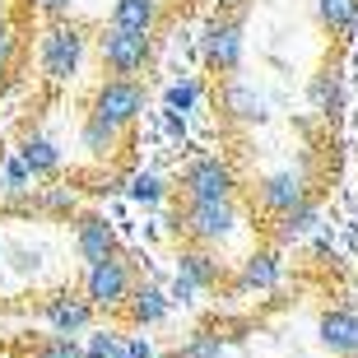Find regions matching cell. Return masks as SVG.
Listing matches in <instances>:
<instances>
[{
  "label": "cell",
  "instance_id": "1",
  "mask_svg": "<svg viewBox=\"0 0 358 358\" xmlns=\"http://www.w3.org/2000/svg\"><path fill=\"white\" fill-rule=\"evenodd\" d=\"M84 66V33L70 19H52L38 42V70L47 84H70Z\"/></svg>",
  "mask_w": 358,
  "mask_h": 358
},
{
  "label": "cell",
  "instance_id": "2",
  "mask_svg": "<svg viewBox=\"0 0 358 358\" xmlns=\"http://www.w3.org/2000/svg\"><path fill=\"white\" fill-rule=\"evenodd\" d=\"M84 298H89L98 312H117V307L131 303L135 293V270L126 256H107V261H93V266H84Z\"/></svg>",
  "mask_w": 358,
  "mask_h": 358
},
{
  "label": "cell",
  "instance_id": "3",
  "mask_svg": "<svg viewBox=\"0 0 358 358\" xmlns=\"http://www.w3.org/2000/svg\"><path fill=\"white\" fill-rule=\"evenodd\" d=\"M177 228L191 242L224 247L238 233V200H186V210L177 214Z\"/></svg>",
  "mask_w": 358,
  "mask_h": 358
},
{
  "label": "cell",
  "instance_id": "4",
  "mask_svg": "<svg viewBox=\"0 0 358 358\" xmlns=\"http://www.w3.org/2000/svg\"><path fill=\"white\" fill-rule=\"evenodd\" d=\"M89 112L112 121V126H121V131H131L135 121H140V112H145V84L131 80V75H112V80H103L93 89Z\"/></svg>",
  "mask_w": 358,
  "mask_h": 358
},
{
  "label": "cell",
  "instance_id": "5",
  "mask_svg": "<svg viewBox=\"0 0 358 358\" xmlns=\"http://www.w3.org/2000/svg\"><path fill=\"white\" fill-rule=\"evenodd\" d=\"M98 61L107 66V75H140L149 66V33H131L107 19V28L98 33Z\"/></svg>",
  "mask_w": 358,
  "mask_h": 358
},
{
  "label": "cell",
  "instance_id": "6",
  "mask_svg": "<svg viewBox=\"0 0 358 358\" xmlns=\"http://www.w3.org/2000/svg\"><path fill=\"white\" fill-rule=\"evenodd\" d=\"M182 196L186 200H238V177L219 154H200L182 168Z\"/></svg>",
  "mask_w": 358,
  "mask_h": 358
},
{
  "label": "cell",
  "instance_id": "7",
  "mask_svg": "<svg viewBox=\"0 0 358 358\" xmlns=\"http://www.w3.org/2000/svg\"><path fill=\"white\" fill-rule=\"evenodd\" d=\"M38 317H42V326H47L52 335H70V340H80V335L93 331L98 307H93L84 293H52V298H42Z\"/></svg>",
  "mask_w": 358,
  "mask_h": 358
},
{
  "label": "cell",
  "instance_id": "8",
  "mask_svg": "<svg viewBox=\"0 0 358 358\" xmlns=\"http://www.w3.org/2000/svg\"><path fill=\"white\" fill-rule=\"evenodd\" d=\"M200 52H205V66L219 70V75H238L242 70V52H247V42H242V24L238 19H214L205 28V38H200Z\"/></svg>",
  "mask_w": 358,
  "mask_h": 358
},
{
  "label": "cell",
  "instance_id": "9",
  "mask_svg": "<svg viewBox=\"0 0 358 358\" xmlns=\"http://www.w3.org/2000/svg\"><path fill=\"white\" fill-rule=\"evenodd\" d=\"M298 200H307V177L293 173V168H279V173H266L256 177V205L275 219V214L293 210Z\"/></svg>",
  "mask_w": 358,
  "mask_h": 358
},
{
  "label": "cell",
  "instance_id": "10",
  "mask_svg": "<svg viewBox=\"0 0 358 358\" xmlns=\"http://www.w3.org/2000/svg\"><path fill=\"white\" fill-rule=\"evenodd\" d=\"M317 340L331 358H358V312L354 307H331L317 321Z\"/></svg>",
  "mask_w": 358,
  "mask_h": 358
},
{
  "label": "cell",
  "instance_id": "11",
  "mask_svg": "<svg viewBox=\"0 0 358 358\" xmlns=\"http://www.w3.org/2000/svg\"><path fill=\"white\" fill-rule=\"evenodd\" d=\"M70 242H75V256H80L84 266L117 256V228L107 224L103 214H75V238Z\"/></svg>",
  "mask_w": 358,
  "mask_h": 358
},
{
  "label": "cell",
  "instance_id": "12",
  "mask_svg": "<svg viewBox=\"0 0 358 358\" xmlns=\"http://www.w3.org/2000/svg\"><path fill=\"white\" fill-rule=\"evenodd\" d=\"M38 177L19 159V149H5L0 154V205H10V210H33V191H38Z\"/></svg>",
  "mask_w": 358,
  "mask_h": 358
},
{
  "label": "cell",
  "instance_id": "13",
  "mask_svg": "<svg viewBox=\"0 0 358 358\" xmlns=\"http://www.w3.org/2000/svg\"><path fill=\"white\" fill-rule=\"evenodd\" d=\"M284 284V261H279L275 247H261V252L242 256L238 266V293H275Z\"/></svg>",
  "mask_w": 358,
  "mask_h": 358
},
{
  "label": "cell",
  "instance_id": "14",
  "mask_svg": "<svg viewBox=\"0 0 358 358\" xmlns=\"http://www.w3.org/2000/svg\"><path fill=\"white\" fill-rule=\"evenodd\" d=\"M173 293H168V284H135L131 303H126V317H131V326H140V331H149V326H159V321H168V312H173Z\"/></svg>",
  "mask_w": 358,
  "mask_h": 358
},
{
  "label": "cell",
  "instance_id": "15",
  "mask_svg": "<svg viewBox=\"0 0 358 358\" xmlns=\"http://www.w3.org/2000/svg\"><path fill=\"white\" fill-rule=\"evenodd\" d=\"M224 112L238 121V126H266V121H270L266 98H261L247 80H238V75H228V80H224Z\"/></svg>",
  "mask_w": 358,
  "mask_h": 358
},
{
  "label": "cell",
  "instance_id": "16",
  "mask_svg": "<svg viewBox=\"0 0 358 358\" xmlns=\"http://www.w3.org/2000/svg\"><path fill=\"white\" fill-rule=\"evenodd\" d=\"M173 270H177V275H186L191 284H200V289H214V284L224 279V261H219V256H214V247H205V242L182 247Z\"/></svg>",
  "mask_w": 358,
  "mask_h": 358
},
{
  "label": "cell",
  "instance_id": "17",
  "mask_svg": "<svg viewBox=\"0 0 358 358\" xmlns=\"http://www.w3.org/2000/svg\"><path fill=\"white\" fill-rule=\"evenodd\" d=\"M317 224H321V205L307 196V200H298L293 210L275 214V242H279V247H289V242H303L307 233H317Z\"/></svg>",
  "mask_w": 358,
  "mask_h": 358
},
{
  "label": "cell",
  "instance_id": "18",
  "mask_svg": "<svg viewBox=\"0 0 358 358\" xmlns=\"http://www.w3.org/2000/svg\"><path fill=\"white\" fill-rule=\"evenodd\" d=\"M80 145H84V154H89V159H117L121 145H126V131L89 112V117H84V126H80Z\"/></svg>",
  "mask_w": 358,
  "mask_h": 358
},
{
  "label": "cell",
  "instance_id": "19",
  "mask_svg": "<svg viewBox=\"0 0 358 358\" xmlns=\"http://www.w3.org/2000/svg\"><path fill=\"white\" fill-rule=\"evenodd\" d=\"M14 149H19V159H24L28 168H33V177H38V182H52V177L61 173V149H56L52 140H47V135L28 131Z\"/></svg>",
  "mask_w": 358,
  "mask_h": 358
},
{
  "label": "cell",
  "instance_id": "20",
  "mask_svg": "<svg viewBox=\"0 0 358 358\" xmlns=\"http://www.w3.org/2000/svg\"><path fill=\"white\" fill-rule=\"evenodd\" d=\"M112 24L131 33H154L159 28V0H112Z\"/></svg>",
  "mask_w": 358,
  "mask_h": 358
},
{
  "label": "cell",
  "instance_id": "21",
  "mask_svg": "<svg viewBox=\"0 0 358 358\" xmlns=\"http://www.w3.org/2000/svg\"><path fill=\"white\" fill-rule=\"evenodd\" d=\"M317 19L335 38H358V0H317Z\"/></svg>",
  "mask_w": 358,
  "mask_h": 358
},
{
  "label": "cell",
  "instance_id": "22",
  "mask_svg": "<svg viewBox=\"0 0 358 358\" xmlns=\"http://www.w3.org/2000/svg\"><path fill=\"white\" fill-rule=\"evenodd\" d=\"M33 210L38 214H47V219H70V214L80 210V200H75V191L70 186H38L33 191Z\"/></svg>",
  "mask_w": 358,
  "mask_h": 358
},
{
  "label": "cell",
  "instance_id": "23",
  "mask_svg": "<svg viewBox=\"0 0 358 358\" xmlns=\"http://www.w3.org/2000/svg\"><path fill=\"white\" fill-rule=\"evenodd\" d=\"M307 98H312V112H326V117L345 112V84H340V75H335V70L317 75V80H312V89H307Z\"/></svg>",
  "mask_w": 358,
  "mask_h": 358
},
{
  "label": "cell",
  "instance_id": "24",
  "mask_svg": "<svg viewBox=\"0 0 358 358\" xmlns=\"http://www.w3.org/2000/svg\"><path fill=\"white\" fill-rule=\"evenodd\" d=\"M84 354L89 358H131V331H89L84 335Z\"/></svg>",
  "mask_w": 358,
  "mask_h": 358
},
{
  "label": "cell",
  "instance_id": "25",
  "mask_svg": "<svg viewBox=\"0 0 358 358\" xmlns=\"http://www.w3.org/2000/svg\"><path fill=\"white\" fill-rule=\"evenodd\" d=\"M126 196H131L135 205H145V210H159L163 200H168V182L145 168V173H135L131 182H126Z\"/></svg>",
  "mask_w": 358,
  "mask_h": 358
},
{
  "label": "cell",
  "instance_id": "26",
  "mask_svg": "<svg viewBox=\"0 0 358 358\" xmlns=\"http://www.w3.org/2000/svg\"><path fill=\"white\" fill-rule=\"evenodd\" d=\"M163 107H173V112L191 117V112L200 107V80H191V75L173 80V84H168V93H163Z\"/></svg>",
  "mask_w": 358,
  "mask_h": 358
},
{
  "label": "cell",
  "instance_id": "27",
  "mask_svg": "<svg viewBox=\"0 0 358 358\" xmlns=\"http://www.w3.org/2000/svg\"><path fill=\"white\" fill-rule=\"evenodd\" d=\"M10 270L19 279H38L42 275V247H28V242H10Z\"/></svg>",
  "mask_w": 358,
  "mask_h": 358
},
{
  "label": "cell",
  "instance_id": "28",
  "mask_svg": "<svg viewBox=\"0 0 358 358\" xmlns=\"http://www.w3.org/2000/svg\"><path fill=\"white\" fill-rule=\"evenodd\" d=\"M177 354H182V358H224L228 349H224V340H219L214 331H191Z\"/></svg>",
  "mask_w": 358,
  "mask_h": 358
},
{
  "label": "cell",
  "instance_id": "29",
  "mask_svg": "<svg viewBox=\"0 0 358 358\" xmlns=\"http://www.w3.org/2000/svg\"><path fill=\"white\" fill-rule=\"evenodd\" d=\"M28 358H89L84 354V340H70V335H47Z\"/></svg>",
  "mask_w": 358,
  "mask_h": 358
},
{
  "label": "cell",
  "instance_id": "30",
  "mask_svg": "<svg viewBox=\"0 0 358 358\" xmlns=\"http://www.w3.org/2000/svg\"><path fill=\"white\" fill-rule=\"evenodd\" d=\"M168 293H173V303H177V307H191V303H200V293H205V289H200V284H191L186 275H177V270H173V279H168Z\"/></svg>",
  "mask_w": 358,
  "mask_h": 358
},
{
  "label": "cell",
  "instance_id": "31",
  "mask_svg": "<svg viewBox=\"0 0 358 358\" xmlns=\"http://www.w3.org/2000/svg\"><path fill=\"white\" fill-rule=\"evenodd\" d=\"M163 135H168L173 145H182V140H186V117H182V112L163 107Z\"/></svg>",
  "mask_w": 358,
  "mask_h": 358
},
{
  "label": "cell",
  "instance_id": "32",
  "mask_svg": "<svg viewBox=\"0 0 358 358\" xmlns=\"http://www.w3.org/2000/svg\"><path fill=\"white\" fill-rule=\"evenodd\" d=\"M14 47H19L14 24H10V19H0V56H5V61H14Z\"/></svg>",
  "mask_w": 358,
  "mask_h": 358
},
{
  "label": "cell",
  "instance_id": "33",
  "mask_svg": "<svg viewBox=\"0 0 358 358\" xmlns=\"http://www.w3.org/2000/svg\"><path fill=\"white\" fill-rule=\"evenodd\" d=\"M33 5H38V10L47 14V19H66V14H70V5H75V0H33Z\"/></svg>",
  "mask_w": 358,
  "mask_h": 358
},
{
  "label": "cell",
  "instance_id": "34",
  "mask_svg": "<svg viewBox=\"0 0 358 358\" xmlns=\"http://www.w3.org/2000/svg\"><path fill=\"white\" fill-rule=\"evenodd\" d=\"M159 349H154V340L149 335H131V358H154Z\"/></svg>",
  "mask_w": 358,
  "mask_h": 358
},
{
  "label": "cell",
  "instance_id": "35",
  "mask_svg": "<svg viewBox=\"0 0 358 358\" xmlns=\"http://www.w3.org/2000/svg\"><path fill=\"white\" fill-rule=\"evenodd\" d=\"M5 75H10V61H5V56H0V84H5Z\"/></svg>",
  "mask_w": 358,
  "mask_h": 358
},
{
  "label": "cell",
  "instance_id": "36",
  "mask_svg": "<svg viewBox=\"0 0 358 358\" xmlns=\"http://www.w3.org/2000/svg\"><path fill=\"white\" fill-rule=\"evenodd\" d=\"M154 358H182V354H154Z\"/></svg>",
  "mask_w": 358,
  "mask_h": 358
},
{
  "label": "cell",
  "instance_id": "37",
  "mask_svg": "<svg viewBox=\"0 0 358 358\" xmlns=\"http://www.w3.org/2000/svg\"><path fill=\"white\" fill-rule=\"evenodd\" d=\"M219 5H242V0H219Z\"/></svg>",
  "mask_w": 358,
  "mask_h": 358
},
{
  "label": "cell",
  "instance_id": "38",
  "mask_svg": "<svg viewBox=\"0 0 358 358\" xmlns=\"http://www.w3.org/2000/svg\"><path fill=\"white\" fill-rule=\"evenodd\" d=\"M354 61H358V38H354Z\"/></svg>",
  "mask_w": 358,
  "mask_h": 358
},
{
  "label": "cell",
  "instance_id": "39",
  "mask_svg": "<svg viewBox=\"0 0 358 358\" xmlns=\"http://www.w3.org/2000/svg\"><path fill=\"white\" fill-rule=\"evenodd\" d=\"M0 154H5V149H0Z\"/></svg>",
  "mask_w": 358,
  "mask_h": 358
}]
</instances>
